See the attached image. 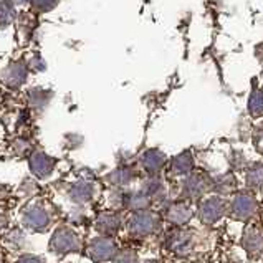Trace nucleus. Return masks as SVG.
<instances>
[{"mask_svg": "<svg viewBox=\"0 0 263 263\" xmlns=\"http://www.w3.org/2000/svg\"><path fill=\"white\" fill-rule=\"evenodd\" d=\"M258 199L253 191H237L229 200L227 215L238 222H250L258 212Z\"/></svg>", "mask_w": 263, "mask_h": 263, "instance_id": "f257e3e1", "label": "nucleus"}, {"mask_svg": "<svg viewBox=\"0 0 263 263\" xmlns=\"http://www.w3.org/2000/svg\"><path fill=\"white\" fill-rule=\"evenodd\" d=\"M227 209L229 200H225L223 195L212 192L199 200L197 209H195V215L204 225H215L227 215Z\"/></svg>", "mask_w": 263, "mask_h": 263, "instance_id": "f03ea898", "label": "nucleus"}, {"mask_svg": "<svg viewBox=\"0 0 263 263\" xmlns=\"http://www.w3.org/2000/svg\"><path fill=\"white\" fill-rule=\"evenodd\" d=\"M182 195L187 200H200L205 195L214 192V179L204 174V172H195L192 171L191 174L184 176L182 180Z\"/></svg>", "mask_w": 263, "mask_h": 263, "instance_id": "7ed1b4c3", "label": "nucleus"}, {"mask_svg": "<svg viewBox=\"0 0 263 263\" xmlns=\"http://www.w3.org/2000/svg\"><path fill=\"white\" fill-rule=\"evenodd\" d=\"M166 249L179 258L189 257L195 249L194 232L184 227H176L166 235Z\"/></svg>", "mask_w": 263, "mask_h": 263, "instance_id": "20e7f679", "label": "nucleus"}, {"mask_svg": "<svg viewBox=\"0 0 263 263\" xmlns=\"http://www.w3.org/2000/svg\"><path fill=\"white\" fill-rule=\"evenodd\" d=\"M195 215V207L192 200H177L166 209V220L174 227H185Z\"/></svg>", "mask_w": 263, "mask_h": 263, "instance_id": "39448f33", "label": "nucleus"}, {"mask_svg": "<svg viewBox=\"0 0 263 263\" xmlns=\"http://www.w3.org/2000/svg\"><path fill=\"white\" fill-rule=\"evenodd\" d=\"M242 247L250 258H258L263 255V230L258 225H247L242 235Z\"/></svg>", "mask_w": 263, "mask_h": 263, "instance_id": "423d86ee", "label": "nucleus"}, {"mask_svg": "<svg viewBox=\"0 0 263 263\" xmlns=\"http://www.w3.org/2000/svg\"><path fill=\"white\" fill-rule=\"evenodd\" d=\"M159 223H161V220L157 215L149 214V212H142L134 217L133 230L136 232L138 235H149L159 229Z\"/></svg>", "mask_w": 263, "mask_h": 263, "instance_id": "0eeeda50", "label": "nucleus"}, {"mask_svg": "<svg viewBox=\"0 0 263 263\" xmlns=\"http://www.w3.org/2000/svg\"><path fill=\"white\" fill-rule=\"evenodd\" d=\"M245 185L253 192L263 189V162H253L245 169Z\"/></svg>", "mask_w": 263, "mask_h": 263, "instance_id": "6e6552de", "label": "nucleus"}, {"mask_svg": "<svg viewBox=\"0 0 263 263\" xmlns=\"http://www.w3.org/2000/svg\"><path fill=\"white\" fill-rule=\"evenodd\" d=\"M171 171L176 176H187L194 171V156L191 151H185L182 154L176 156L171 162Z\"/></svg>", "mask_w": 263, "mask_h": 263, "instance_id": "1a4fd4ad", "label": "nucleus"}, {"mask_svg": "<svg viewBox=\"0 0 263 263\" xmlns=\"http://www.w3.org/2000/svg\"><path fill=\"white\" fill-rule=\"evenodd\" d=\"M237 192V177L235 174H223L220 177L214 179V194L219 195H229V194H235Z\"/></svg>", "mask_w": 263, "mask_h": 263, "instance_id": "9d476101", "label": "nucleus"}, {"mask_svg": "<svg viewBox=\"0 0 263 263\" xmlns=\"http://www.w3.org/2000/svg\"><path fill=\"white\" fill-rule=\"evenodd\" d=\"M249 112L252 118L263 116V89L255 88L249 98Z\"/></svg>", "mask_w": 263, "mask_h": 263, "instance_id": "9b49d317", "label": "nucleus"}, {"mask_svg": "<svg viewBox=\"0 0 263 263\" xmlns=\"http://www.w3.org/2000/svg\"><path fill=\"white\" fill-rule=\"evenodd\" d=\"M253 144L257 147V151L263 156V124L253 134Z\"/></svg>", "mask_w": 263, "mask_h": 263, "instance_id": "f8f14e48", "label": "nucleus"}]
</instances>
